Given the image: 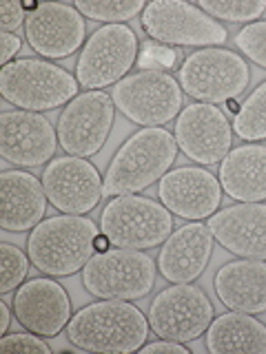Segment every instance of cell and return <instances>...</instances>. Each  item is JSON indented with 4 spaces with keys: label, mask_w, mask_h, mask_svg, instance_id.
<instances>
[{
    "label": "cell",
    "mask_w": 266,
    "mask_h": 354,
    "mask_svg": "<svg viewBox=\"0 0 266 354\" xmlns=\"http://www.w3.org/2000/svg\"><path fill=\"white\" fill-rule=\"evenodd\" d=\"M149 328V317L133 304L105 299L78 310L66 326V337L80 350L129 354L142 350Z\"/></svg>",
    "instance_id": "cell-1"
},
{
    "label": "cell",
    "mask_w": 266,
    "mask_h": 354,
    "mask_svg": "<svg viewBox=\"0 0 266 354\" xmlns=\"http://www.w3.org/2000/svg\"><path fill=\"white\" fill-rule=\"evenodd\" d=\"M177 155L175 136L162 127L140 129L122 144L105 175V195H133L171 171Z\"/></svg>",
    "instance_id": "cell-2"
},
{
    "label": "cell",
    "mask_w": 266,
    "mask_h": 354,
    "mask_svg": "<svg viewBox=\"0 0 266 354\" xmlns=\"http://www.w3.org/2000/svg\"><path fill=\"white\" fill-rule=\"evenodd\" d=\"M98 228L82 215L42 219L27 239V254L36 268L49 277H66L82 270L94 257Z\"/></svg>",
    "instance_id": "cell-3"
},
{
    "label": "cell",
    "mask_w": 266,
    "mask_h": 354,
    "mask_svg": "<svg viewBox=\"0 0 266 354\" xmlns=\"http://www.w3.org/2000/svg\"><path fill=\"white\" fill-rule=\"evenodd\" d=\"M78 80L44 60H14L0 71V93L9 104L20 106V111H49L69 104L78 95Z\"/></svg>",
    "instance_id": "cell-4"
},
{
    "label": "cell",
    "mask_w": 266,
    "mask_h": 354,
    "mask_svg": "<svg viewBox=\"0 0 266 354\" xmlns=\"http://www.w3.org/2000/svg\"><path fill=\"white\" fill-rule=\"evenodd\" d=\"M173 217L164 204L140 195H118L105 206L100 232L114 248H153L171 235Z\"/></svg>",
    "instance_id": "cell-5"
},
{
    "label": "cell",
    "mask_w": 266,
    "mask_h": 354,
    "mask_svg": "<svg viewBox=\"0 0 266 354\" xmlns=\"http://www.w3.org/2000/svg\"><path fill=\"white\" fill-rule=\"evenodd\" d=\"M158 266L147 252L114 248L96 252L82 268V283L98 299H131L147 297L155 283Z\"/></svg>",
    "instance_id": "cell-6"
},
{
    "label": "cell",
    "mask_w": 266,
    "mask_h": 354,
    "mask_svg": "<svg viewBox=\"0 0 266 354\" xmlns=\"http://www.w3.org/2000/svg\"><path fill=\"white\" fill-rule=\"evenodd\" d=\"M249 82L251 69L242 55L218 47L191 53L180 69L182 91L206 104L236 100Z\"/></svg>",
    "instance_id": "cell-7"
},
{
    "label": "cell",
    "mask_w": 266,
    "mask_h": 354,
    "mask_svg": "<svg viewBox=\"0 0 266 354\" xmlns=\"http://www.w3.org/2000/svg\"><path fill=\"white\" fill-rule=\"evenodd\" d=\"M182 86L164 71H149L127 75L114 86V104L136 124L162 127L171 122L182 109Z\"/></svg>",
    "instance_id": "cell-8"
},
{
    "label": "cell",
    "mask_w": 266,
    "mask_h": 354,
    "mask_svg": "<svg viewBox=\"0 0 266 354\" xmlns=\"http://www.w3.org/2000/svg\"><path fill=\"white\" fill-rule=\"evenodd\" d=\"M147 36L180 47H218L227 42V29L197 5L184 0H155L142 11Z\"/></svg>",
    "instance_id": "cell-9"
},
{
    "label": "cell",
    "mask_w": 266,
    "mask_h": 354,
    "mask_svg": "<svg viewBox=\"0 0 266 354\" xmlns=\"http://www.w3.org/2000/svg\"><path fill=\"white\" fill-rule=\"evenodd\" d=\"M138 38L125 25H105L85 42L76 64V80L85 88H105L125 80L136 64Z\"/></svg>",
    "instance_id": "cell-10"
},
{
    "label": "cell",
    "mask_w": 266,
    "mask_h": 354,
    "mask_svg": "<svg viewBox=\"0 0 266 354\" xmlns=\"http://www.w3.org/2000/svg\"><path fill=\"white\" fill-rule=\"evenodd\" d=\"M213 321V304L200 286L175 283L155 295L149 308V326L160 339L195 341Z\"/></svg>",
    "instance_id": "cell-11"
},
{
    "label": "cell",
    "mask_w": 266,
    "mask_h": 354,
    "mask_svg": "<svg viewBox=\"0 0 266 354\" xmlns=\"http://www.w3.org/2000/svg\"><path fill=\"white\" fill-rule=\"evenodd\" d=\"M116 104L105 91H87L76 95L64 106L58 120V142L73 158H91L111 133Z\"/></svg>",
    "instance_id": "cell-12"
},
{
    "label": "cell",
    "mask_w": 266,
    "mask_h": 354,
    "mask_svg": "<svg viewBox=\"0 0 266 354\" xmlns=\"http://www.w3.org/2000/svg\"><path fill=\"white\" fill-rule=\"evenodd\" d=\"M173 136L188 160L213 166L231 153L233 127L215 104L197 102L182 109Z\"/></svg>",
    "instance_id": "cell-13"
},
{
    "label": "cell",
    "mask_w": 266,
    "mask_h": 354,
    "mask_svg": "<svg viewBox=\"0 0 266 354\" xmlns=\"http://www.w3.org/2000/svg\"><path fill=\"white\" fill-rule=\"evenodd\" d=\"M42 186L53 208L69 215L89 213L105 195V182L96 166L73 155L51 160L42 173Z\"/></svg>",
    "instance_id": "cell-14"
},
{
    "label": "cell",
    "mask_w": 266,
    "mask_h": 354,
    "mask_svg": "<svg viewBox=\"0 0 266 354\" xmlns=\"http://www.w3.org/2000/svg\"><path fill=\"white\" fill-rule=\"evenodd\" d=\"M58 133L51 122L33 111H5L0 115V155L3 160L33 169L51 162Z\"/></svg>",
    "instance_id": "cell-15"
},
{
    "label": "cell",
    "mask_w": 266,
    "mask_h": 354,
    "mask_svg": "<svg viewBox=\"0 0 266 354\" xmlns=\"http://www.w3.org/2000/svg\"><path fill=\"white\" fill-rule=\"evenodd\" d=\"M25 36L29 47L44 58H66L85 42V16L71 5L42 3L27 14Z\"/></svg>",
    "instance_id": "cell-16"
},
{
    "label": "cell",
    "mask_w": 266,
    "mask_h": 354,
    "mask_svg": "<svg viewBox=\"0 0 266 354\" xmlns=\"http://www.w3.org/2000/svg\"><path fill=\"white\" fill-rule=\"evenodd\" d=\"M160 202L182 219H209L222 204V184L206 169L180 166L160 180Z\"/></svg>",
    "instance_id": "cell-17"
},
{
    "label": "cell",
    "mask_w": 266,
    "mask_h": 354,
    "mask_svg": "<svg viewBox=\"0 0 266 354\" xmlns=\"http://www.w3.org/2000/svg\"><path fill=\"white\" fill-rule=\"evenodd\" d=\"M11 306H14L18 324L40 337L60 335L62 328L69 326L71 321L69 295L58 281L47 279V277L22 283Z\"/></svg>",
    "instance_id": "cell-18"
},
{
    "label": "cell",
    "mask_w": 266,
    "mask_h": 354,
    "mask_svg": "<svg viewBox=\"0 0 266 354\" xmlns=\"http://www.w3.org/2000/svg\"><path fill=\"white\" fill-rule=\"evenodd\" d=\"M206 226L229 252L266 261V204L240 202L213 213Z\"/></svg>",
    "instance_id": "cell-19"
},
{
    "label": "cell",
    "mask_w": 266,
    "mask_h": 354,
    "mask_svg": "<svg viewBox=\"0 0 266 354\" xmlns=\"http://www.w3.org/2000/svg\"><path fill=\"white\" fill-rule=\"evenodd\" d=\"M213 239V232L202 221H191L173 230L158 254L160 274L171 283L195 281L209 266Z\"/></svg>",
    "instance_id": "cell-20"
},
{
    "label": "cell",
    "mask_w": 266,
    "mask_h": 354,
    "mask_svg": "<svg viewBox=\"0 0 266 354\" xmlns=\"http://www.w3.org/2000/svg\"><path fill=\"white\" fill-rule=\"evenodd\" d=\"M47 193L38 177L27 171L0 175V226L9 232L33 230L47 210Z\"/></svg>",
    "instance_id": "cell-21"
},
{
    "label": "cell",
    "mask_w": 266,
    "mask_h": 354,
    "mask_svg": "<svg viewBox=\"0 0 266 354\" xmlns=\"http://www.w3.org/2000/svg\"><path fill=\"white\" fill-rule=\"evenodd\" d=\"M215 292L220 301L236 313H266V261L240 259L224 263L215 274Z\"/></svg>",
    "instance_id": "cell-22"
},
{
    "label": "cell",
    "mask_w": 266,
    "mask_h": 354,
    "mask_svg": "<svg viewBox=\"0 0 266 354\" xmlns=\"http://www.w3.org/2000/svg\"><path fill=\"white\" fill-rule=\"evenodd\" d=\"M220 184L236 202H262L266 199V147L244 144L231 149L220 164Z\"/></svg>",
    "instance_id": "cell-23"
},
{
    "label": "cell",
    "mask_w": 266,
    "mask_h": 354,
    "mask_svg": "<svg viewBox=\"0 0 266 354\" xmlns=\"http://www.w3.org/2000/svg\"><path fill=\"white\" fill-rule=\"evenodd\" d=\"M206 348L213 354H266V326L247 313L231 310L211 321Z\"/></svg>",
    "instance_id": "cell-24"
},
{
    "label": "cell",
    "mask_w": 266,
    "mask_h": 354,
    "mask_svg": "<svg viewBox=\"0 0 266 354\" xmlns=\"http://www.w3.org/2000/svg\"><path fill=\"white\" fill-rule=\"evenodd\" d=\"M236 136L249 142L266 140V82H262L240 106V113L233 120Z\"/></svg>",
    "instance_id": "cell-25"
},
{
    "label": "cell",
    "mask_w": 266,
    "mask_h": 354,
    "mask_svg": "<svg viewBox=\"0 0 266 354\" xmlns=\"http://www.w3.org/2000/svg\"><path fill=\"white\" fill-rule=\"evenodd\" d=\"M85 18L107 25H122L147 9L142 0H78L73 5Z\"/></svg>",
    "instance_id": "cell-26"
},
{
    "label": "cell",
    "mask_w": 266,
    "mask_h": 354,
    "mask_svg": "<svg viewBox=\"0 0 266 354\" xmlns=\"http://www.w3.org/2000/svg\"><path fill=\"white\" fill-rule=\"evenodd\" d=\"M197 7L211 18L253 22L266 11V0H200Z\"/></svg>",
    "instance_id": "cell-27"
},
{
    "label": "cell",
    "mask_w": 266,
    "mask_h": 354,
    "mask_svg": "<svg viewBox=\"0 0 266 354\" xmlns=\"http://www.w3.org/2000/svg\"><path fill=\"white\" fill-rule=\"evenodd\" d=\"M29 254L22 252L14 243H0V263H3V279H0V292L7 295L22 286L29 270Z\"/></svg>",
    "instance_id": "cell-28"
},
{
    "label": "cell",
    "mask_w": 266,
    "mask_h": 354,
    "mask_svg": "<svg viewBox=\"0 0 266 354\" xmlns=\"http://www.w3.org/2000/svg\"><path fill=\"white\" fill-rule=\"evenodd\" d=\"M236 44L242 53L249 55V60L266 69V22H251L238 36Z\"/></svg>",
    "instance_id": "cell-29"
},
{
    "label": "cell",
    "mask_w": 266,
    "mask_h": 354,
    "mask_svg": "<svg viewBox=\"0 0 266 354\" xmlns=\"http://www.w3.org/2000/svg\"><path fill=\"white\" fill-rule=\"evenodd\" d=\"M0 348L3 350H16V352H42L49 354L51 348L40 339V335H25V332H16V335H5L0 339Z\"/></svg>",
    "instance_id": "cell-30"
},
{
    "label": "cell",
    "mask_w": 266,
    "mask_h": 354,
    "mask_svg": "<svg viewBox=\"0 0 266 354\" xmlns=\"http://www.w3.org/2000/svg\"><path fill=\"white\" fill-rule=\"evenodd\" d=\"M22 22H27L25 5L16 3V0H5L0 5V27L5 33H14Z\"/></svg>",
    "instance_id": "cell-31"
},
{
    "label": "cell",
    "mask_w": 266,
    "mask_h": 354,
    "mask_svg": "<svg viewBox=\"0 0 266 354\" xmlns=\"http://www.w3.org/2000/svg\"><path fill=\"white\" fill-rule=\"evenodd\" d=\"M144 354H188V348L184 343H177V341H169V339H160V341H153L142 346Z\"/></svg>",
    "instance_id": "cell-32"
},
{
    "label": "cell",
    "mask_w": 266,
    "mask_h": 354,
    "mask_svg": "<svg viewBox=\"0 0 266 354\" xmlns=\"http://www.w3.org/2000/svg\"><path fill=\"white\" fill-rule=\"evenodd\" d=\"M0 40H3V53H0V62L9 64L11 58H16L20 47H22V42H20V36H16V33H0Z\"/></svg>",
    "instance_id": "cell-33"
},
{
    "label": "cell",
    "mask_w": 266,
    "mask_h": 354,
    "mask_svg": "<svg viewBox=\"0 0 266 354\" xmlns=\"http://www.w3.org/2000/svg\"><path fill=\"white\" fill-rule=\"evenodd\" d=\"M149 55H144V60H149L153 58L155 62H160V66H171L173 64V58H175V53L169 51V49H164V47H147Z\"/></svg>",
    "instance_id": "cell-34"
},
{
    "label": "cell",
    "mask_w": 266,
    "mask_h": 354,
    "mask_svg": "<svg viewBox=\"0 0 266 354\" xmlns=\"http://www.w3.org/2000/svg\"><path fill=\"white\" fill-rule=\"evenodd\" d=\"M11 324V310H9V304L5 301H0V335H7V328Z\"/></svg>",
    "instance_id": "cell-35"
},
{
    "label": "cell",
    "mask_w": 266,
    "mask_h": 354,
    "mask_svg": "<svg viewBox=\"0 0 266 354\" xmlns=\"http://www.w3.org/2000/svg\"><path fill=\"white\" fill-rule=\"evenodd\" d=\"M94 246H96V252H107L109 246H111V241L107 239V235H103V232H98V237L94 241Z\"/></svg>",
    "instance_id": "cell-36"
},
{
    "label": "cell",
    "mask_w": 266,
    "mask_h": 354,
    "mask_svg": "<svg viewBox=\"0 0 266 354\" xmlns=\"http://www.w3.org/2000/svg\"><path fill=\"white\" fill-rule=\"evenodd\" d=\"M240 106L242 104H238V100H229V102H227V109L231 111V113H236V115L240 113Z\"/></svg>",
    "instance_id": "cell-37"
}]
</instances>
